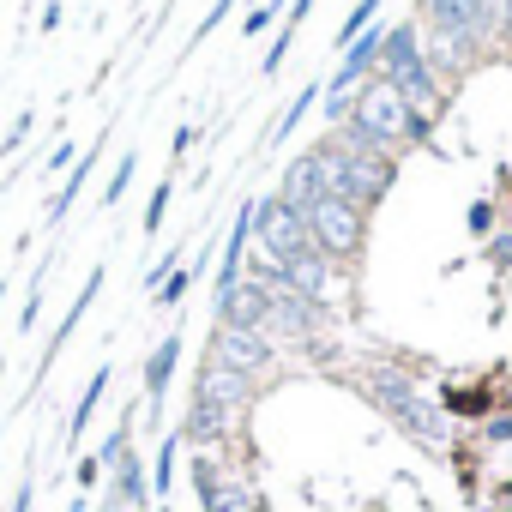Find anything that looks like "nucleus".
Returning a JSON list of instances; mask_svg holds the SVG:
<instances>
[{
  "label": "nucleus",
  "mask_w": 512,
  "mask_h": 512,
  "mask_svg": "<svg viewBox=\"0 0 512 512\" xmlns=\"http://www.w3.org/2000/svg\"><path fill=\"white\" fill-rule=\"evenodd\" d=\"M253 247L266 253V260H290V253L308 247V217L302 205H290L284 193H266V199H253Z\"/></svg>",
  "instance_id": "5"
},
{
  "label": "nucleus",
  "mask_w": 512,
  "mask_h": 512,
  "mask_svg": "<svg viewBox=\"0 0 512 512\" xmlns=\"http://www.w3.org/2000/svg\"><path fill=\"white\" fill-rule=\"evenodd\" d=\"M187 476H193L199 512H272L266 494H260V482H253L241 464H223L217 452H193Z\"/></svg>",
  "instance_id": "4"
},
{
  "label": "nucleus",
  "mask_w": 512,
  "mask_h": 512,
  "mask_svg": "<svg viewBox=\"0 0 512 512\" xmlns=\"http://www.w3.org/2000/svg\"><path fill=\"white\" fill-rule=\"evenodd\" d=\"M278 193H284L290 205H302V211H308V205L326 193V187H320V157H314V145H308V151H296V157L284 163V175H278Z\"/></svg>",
  "instance_id": "19"
},
{
  "label": "nucleus",
  "mask_w": 512,
  "mask_h": 512,
  "mask_svg": "<svg viewBox=\"0 0 512 512\" xmlns=\"http://www.w3.org/2000/svg\"><path fill=\"white\" fill-rule=\"evenodd\" d=\"M133 175H139V151H121L115 169H109V181H103V193H97V211H115L127 199V187H133Z\"/></svg>",
  "instance_id": "23"
},
{
  "label": "nucleus",
  "mask_w": 512,
  "mask_h": 512,
  "mask_svg": "<svg viewBox=\"0 0 512 512\" xmlns=\"http://www.w3.org/2000/svg\"><path fill=\"white\" fill-rule=\"evenodd\" d=\"M193 145H199V121H181V127H175V139H169V169H175V175H181V163H187V151H193Z\"/></svg>",
  "instance_id": "35"
},
{
  "label": "nucleus",
  "mask_w": 512,
  "mask_h": 512,
  "mask_svg": "<svg viewBox=\"0 0 512 512\" xmlns=\"http://www.w3.org/2000/svg\"><path fill=\"white\" fill-rule=\"evenodd\" d=\"M181 434H163L157 440V458H151V500H169L175 494V470H181Z\"/></svg>",
  "instance_id": "22"
},
{
  "label": "nucleus",
  "mask_w": 512,
  "mask_h": 512,
  "mask_svg": "<svg viewBox=\"0 0 512 512\" xmlns=\"http://www.w3.org/2000/svg\"><path fill=\"white\" fill-rule=\"evenodd\" d=\"M175 187H181V175H175V169H163V175H157V187H151V199H145V223H139V229H145V241H151V235L163 229V217H169V199H175Z\"/></svg>",
  "instance_id": "25"
},
{
  "label": "nucleus",
  "mask_w": 512,
  "mask_h": 512,
  "mask_svg": "<svg viewBox=\"0 0 512 512\" xmlns=\"http://www.w3.org/2000/svg\"><path fill=\"white\" fill-rule=\"evenodd\" d=\"M73 163H79V145H73V139H61L55 151H43V181H49V175H67Z\"/></svg>",
  "instance_id": "37"
},
{
  "label": "nucleus",
  "mask_w": 512,
  "mask_h": 512,
  "mask_svg": "<svg viewBox=\"0 0 512 512\" xmlns=\"http://www.w3.org/2000/svg\"><path fill=\"white\" fill-rule=\"evenodd\" d=\"M193 284H199V272H193V266H175V272L145 296V308H163V314H169V308H181V302L193 296Z\"/></svg>",
  "instance_id": "24"
},
{
  "label": "nucleus",
  "mask_w": 512,
  "mask_h": 512,
  "mask_svg": "<svg viewBox=\"0 0 512 512\" xmlns=\"http://www.w3.org/2000/svg\"><path fill=\"white\" fill-rule=\"evenodd\" d=\"M31 506H37V482L25 476V482L13 488V500H7V512H31Z\"/></svg>",
  "instance_id": "40"
},
{
  "label": "nucleus",
  "mask_w": 512,
  "mask_h": 512,
  "mask_svg": "<svg viewBox=\"0 0 512 512\" xmlns=\"http://www.w3.org/2000/svg\"><path fill=\"white\" fill-rule=\"evenodd\" d=\"M500 7H506V13H512V0H500Z\"/></svg>",
  "instance_id": "43"
},
{
  "label": "nucleus",
  "mask_w": 512,
  "mask_h": 512,
  "mask_svg": "<svg viewBox=\"0 0 512 512\" xmlns=\"http://www.w3.org/2000/svg\"><path fill=\"white\" fill-rule=\"evenodd\" d=\"M302 217H308V241L326 253L332 266H344V272L362 266V253H368V211H356L338 193H320Z\"/></svg>",
  "instance_id": "3"
},
{
  "label": "nucleus",
  "mask_w": 512,
  "mask_h": 512,
  "mask_svg": "<svg viewBox=\"0 0 512 512\" xmlns=\"http://www.w3.org/2000/svg\"><path fill=\"white\" fill-rule=\"evenodd\" d=\"M103 139H109V127L97 133V145H91V151L61 175V187L49 193V205H43V229H61V223H67V211H73V205H79V193L91 187V169H97V157H103Z\"/></svg>",
  "instance_id": "16"
},
{
  "label": "nucleus",
  "mask_w": 512,
  "mask_h": 512,
  "mask_svg": "<svg viewBox=\"0 0 512 512\" xmlns=\"http://www.w3.org/2000/svg\"><path fill=\"white\" fill-rule=\"evenodd\" d=\"M284 278H290V290H302V296H314V302H326L332 296V278H338V266L326 260V253L308 241L302 253H290L284 260Z\"/></svg>",
  "instance_id": "18"
},
{
  "label": "nucleus",
  "mask_w": 512,
  "mask_h": 512,
  "mask_svg": "<svg viewBox=\"0 0 512 512\" xmlns=\"http://www.w3.org/2000/svg\"><path fill=\"white\" fill-rule=\"evenodd\" d=\"M211 314L217 326H247V332H266V314H272V296L253 284V278H235L229 290L211 296Z\"/></svg>",
  "instance_id": "14"
},
{
  "label": "nucleus",
  "mask_w": 512,
  "mask_h": 512,
  "mask_svg": "<svg viewBox=\"0 0 512 512\" xmlns=\"http://www.w3.org/2000/svg\"><path fill=\"white\" fill-rule=\"evenodd\" d=\"M428 55H422V25L416 19H398V25H386V49H380V67H374V79H398V73H410V67H422Z\"/></svg>",
  "instance_id": "17"
},
{
  "label": "nucleus",
  "mask_w": 512,
  "mask_h": 512,
  "mask_svg": "<svg viewBox=\"0 0 512 512\" xmlns=\"http://www.w3.org/2000/svg\"><path fill=\"white\" fill-rule=\"evenodd\" d=\"M314 157H320V187L338 193V199H350L368 217L386 205V193L398 181V157H356V151L338 145L332 127H326V139H314Z\"/></svg>",
  "instance_id": "2"
},
{
  "label": "nucleus",
  "mask_w": 512,
  "mask_h": 512,
  "mask_svg": "<svg viewBox=\"0 0 512 512\" xmlns=\"http://www.w3.org/2000/svg\"><path fill=\"white\" fill-rule=\"evenodd\" d=\"M356 127H368L386 151H410V109L398 103V91L386 85V79H368L362 91H356V115H350Z\"/></svg>",
  "instance_id": "8"
},
{
  "label": "nucleus",
  "mask_w": 512,
  "mask_h": 512,
  "mask_svg": "<svg viewBox=\"0 0 512 512\" xmlns=\"http://www.w3.org/2000/svg\"><path fill=\"white\" fill-rule=\"evenodd\" d=\"M103 278H109V266L97 260V266L85 272V284H79V296H73V308L61 314V326H55V332H49V344H43V362H37V386L49 380V368H55V356H61V350L73 344V332H79V320H85V314H91V302L103 296Z\"/></svg>",
  "instance_id": "15"
},
{
  "label": "nucleus",
  "mask_w": 512,
  "mask_h": 512,
  "mask_svg": "<svg viewBox=\"0 0 512 512\" xmlns=\"http://www.w3.org/2000/svg\"><path fill=\"white\" fill-rule=\"evenodd\" d=\"M181 350H187V332H181V326H169V332L145 350V362H139V386H145V410H151V416L163 410V398H169V386H175Z\"/></svg>",
  "instance_id": "11"
},
{
  "label": "nucleus",
  "mask_w": 512,
  "mask_h": 512,
  "mask_svg": "<svg viewBox=\"0 0 512 512\" xmlns=\"http://www.w3.org/2000/svg\"><path fill=\"white\" fill-rule=\"evenodd\" d=\"M181 253H187V247H169V253H157V260H151V266L139 272V290H145V296H151V290H157V284H163V278H169L175 266H187Z\"/></svg>",
  "instance_id": "32"
},
{
  "label": "nucleus",
  "mask_w": 512,
  "mask_h": 512,
  "mask_svg": "<svg viewBox=\"0 0 512 512\" xmlns=\"http://www.w3.org/2000/svg\"><path fill=\"white\" fill-rule=\"evenodd\" d=\"M380 7H386V0H356V7L338 19V37H332V49H350V43H356V37H362V31L380 19Z\"/></svg>",
  "instance_id": "27"
},
{
  "label": "nucleus",
  "mask_w": 512,
  "mask_h": 512,
  "mask_svg": "<svg viewBox=\"0 0 512 512\" xmlns=\"http://www.w3.org/2000/svg\"><path fill=\"white\" fill-rule=\"evenodd\" d=\"M61 19H67V7H61V0H49V7L37 13V31H43V37H55V31H61Z\"/></svg>",
  "instance_id": "39"
},
{
  "label": "nucleus",
  "mask_w": 512,
  "mask_h": 512,
  "mask_svg": "<svg viewBox=\"0 0 512 512\" xmlns=\"http://www.w3.org/2000/svg\"><path fill=\"white\" fill-rule=\"evenodd\" d=\"M320 91H326V79H308V85H302L290 103H278V115H272V127H266V139H260V145H266V151L290 145V133H296V127H302V115L320 103Z\"/></svg>",
  "instance_id": "20"
},
{
  "label": "nucleus",
  "mask_w": 512,
  "mask_h": 512,
  "mask_svg": "<svg viewBox=\"0 0 512 512\" xmlns=\"http://www.w3.org/2000/svg\"><path fill=\"white\" fill-rule=\"evenodd\" d=\"M488 512H512V476L488 488Z\"/></svg>",
  "instance_id": "41"
},
{
  "label": "nucleus",
  "mask_w": 512,
  "mask_h": 512,
  "mask_svg": "<svg viewBox=\"0 0 512 512\" xmlns=\"http://www.w3.org/2000/svg\"><path fill=\"white\" fill-rule=\"evenodd\" d=\"M193 392H199V398H211V404H223L229 416H247V410H253V398H260V380H247V374H235V368H223V362L199 356Z\"/></svg>",
  "instance_id": "12"
},
{
  "label": "nucleus",
  "mask_w": 512,
  "mask_h": 512,
  "mask_svg": "<svg viewBox=\"0 0 512 512\" xmlns=\"http://www.w3.org/2000/svg\"><path fill=\"white\" fill-rule=\"evenodd\" d=\"M103 476H109V470H103V458H97V452H85V458H79V470H73V482H79V494H91V488H97Z\"/></svg>",
  "instance_id": "38"
},
{
  "label": "nucleus",
  "mask_w": 512,
  "mask_h": 512,
  "mask_svg": "<svg viewBox=\"0 0 512 512\" xmlns=\"http://www.w3.org/2000/svg\"><path fill=\"white\" fill-rule=\"evenodd\" d=\"M284 13H290V0H260V7L241 19V37H272L284 25Z\"/></svg>",
  "instance_id": "28"
},
{
  "label": "nucleus",
  "mask_w": 512,
  "mask_h": 512,
  "mask_svg": "<svg viewBox=\"0 0 512 512\" xmlns=\"http://www.w3.org/2000/svg\"><path fill=\"white\" fill-rule=\"evenodd\" d=\"M49 253L37 260V272H31V284H25V308H19V332H37V320H43V290H49Z\"/></svg>",
  "instance_id": "26"
},
{
  "label": "nucleus",
  "mask_w": 512,
  "mask_h": 512,
  "mask_svg": "<svg viewBox=\"0 0 512 512\" xmlns=\"http://www.w3.org/2000/svg\"><path fill=\"white\" fill-rule=\"evenodd\" d=\"M482 266H494L500 278H512V223H506V229H494V235L482 241Z\"/></svg>",
  "instance_id": "30"
},
{
  "label": "nucleus",
  "mask_w": 512,
  "mask_h": 512,
  "mask_svg": "<svg viewBox=\"0 0 512 512\" xmlns=\"http://www.w3.org/2000/svg\"><path fill=\"white\" fill-rule=\"evenodd\" d=\"M205 356L266 386V380L278 374V356H284V350H278L266 332H247V326H211V344H205Z\"/></svg>",
  "instance_id": "6"
},
{
  "label": "nucleus",
  "mask_w": 512,
  "mask_h": 512,
  "mask_svg": "<svg viewBox=\"0 0 512 512\" xmlns=\"http://www.w3.org/2000/svg\"><path fill=\"white\" fill-rule=\"evenodd\" d=\"M422 31H464L482 43V55H494V25H500V0H416L410 13Z\"/></svg>",
  "instance_id": "7"
},
{
  "label": "nucleus",
  "mask_w": 512,
  "mask_h": 512,
  "mask_svg": "<svg viewBox=\"0 0 512 512\" xmlns=\"http://www.w3.org/2000/svg\"><path fill=\"white\" fill-rule=\"evenodd\" d=\"M356 386H362V398H368L410 446H422V452H452V422H446V410H440L434 398H422V386H416V374H410L404 362L374 356V362L356 368Z\"/></svg>",
  "instance_id": "1"
},
{
  "label": "nucleus",
  "mask_w": 512,
  "mask_h": 512,
  "mask_svg": "<svg viewBox=\"0 0 512 512\" xmlns=\"http://www.w3.org/2000/svg\"><path fill=\"white\" fill-rule=\"evenodd\" d=\"M241 422L247 416H229L223 404H211V398H187V410H181V440L193 446V452H223V446H235V434H241Z\"/></svg>",
  "instance_id": "9"
},
{
  "label": "nucleus",
  "mask_w": 512,
  "mask_h": 512,
  "mask_svg": "<svg viewBox=\"0 0 512 512\" xmlns=\"http://www.w3.org/2000/svg\"><path fill=\"white\" fill-rule=\"evenodd\" d=\"M392 91H398V103H404V109L428 115L434 127L452 115V85H446V79H440L428 61H422V67H410V73H398V79H392Z\"/></svg>",
  "instance_id": "13"
},
{
  "label": "nucleus",
  "mask_w": 512,
  "mask_h": 512,
  "mask_svg": "<svg viewBox=\"0 0 512 512\" xmlns=\"http://www.w3.org/2000/svg\"><path fill=\"white\" fill-rule=\"evenodd\" d=\"M0 302H7V284H0Z\"/></svg>",
  "instance_id": "42"
},
{
  "label": "nucleus",
  "mask_w": 512,
  "mask_h": 512,
  "mask_svg": "<svg viewBox=\"0 0 512 512\" xmlns=\"http://www.w3.org/2000/svg\"><path fill=\"white\" fill-rule=\"evenodd\" d=\"M434 404L446 410V422H488L494 410H512V398L494 380H446L434 392Z\"/></svg>",
  "instance_id": "10"
},
{
  "label": "nucleus",
  "mask_w": 512,
  "mask_h": 512,
  "mask_svg": "<svg viewBox=\"0 0 512 512\" xmlns=\"http://www.w3.org/2000/svg\"><path fill=\"white\" fill-rule=\"evenodd\" d=\"M476 446H512V410H494L488 422H476Z\"/></svg>",
  "instance_id": "33"
},
{
  "label": "nucleus",
  "mask_w": 512,
  "mask_h": 512,
  "mask_svg": "<svg viewBox=\"0 0 512 512\" xmlns=\"http://www.w3.org/2000/svg\"><path fill=\"white\" fill-rule=\"evenodd\" d=\"M290 43H296V31H290V25H278V31H272V43H266L260 79H278V73H284V61H290Z\"/></svg>",
  "instance_id": "31"
},
{
  "label": "nucleus",
  "mask_w": 512,
  "mask_h": 512,
  "mask_svg": "<svg viewBox=\"0 0 512 512\" xmlns=\"http://www.w3.org/2000/svg\"><path fill=\"white\" fill-rule=\"evenodd\" d=\"M157 512H169V506H163V500H157Z\"/></svg>",
  "instance_id": "44"
},
{
  "label": "nucleus",
  "mask_w": 512,
  "mask_h": 512,
  "mask_svg": "<svg viewBox=\"0 0 512 512\" xmlns=\"http://www.w3.org/2000/svg\"><path fill=\"white\" fill-rule=\"evenodd\" d=\"M464 229H470L476 241H488V235L500 229V205H494L488 193H482V199H470V211H464Z\"/></svg>",
  "instance_id": "29"
},
{
  "label": "nucleus",
  "mask_w": 512,
  "mask_h": 512,
  "mask_svg": "<svg viewBox=\"0 0 512 512\" xmlns=\"http://www.w3.org/2000/svg\"><path fill=\"white\" fill-rule=\"evenodd\" d=\"M235 7H241V0H211V13H205V19L193 25V37H187V55H193V49H199V43H205V37H211V31L223 25V19H229Z\"/></svg>",
  "instance_id": "34"
},
{
  "label": "nucleus",
  "mask_w": 512,
  "mask_h": 512,
  "mask_svg": "<svg viewBox=\"0 0 512 512\" xmlns=\"http://www.w3.org/2000/svg\"><path fill=\"white\" fill-rule=\"evenodd\" d=\"M109 380H115V368H109V362H97V374L85 380V392H79V404H73V416H67V446H79V440H85V428H91L97 404L109 398Z\"/></svg>",
  "instance_id": "21"
},
{
  "label": "nucleus",
  "mask_w": 512,
  "mask_h": 512,
  "mask_svg": "<svg viewBox=\"0 0 512 512\" xmlns=\"http://www.w3.org/2000/svg\"><path fill=\"white\" fill-rule=\"evenodd\" d=\"M31 127H37V109H19V121H13L7 133H0V157H13V151L31 139Z\"/></svg>",
  "instance_id": "36"
}]
</instances>
